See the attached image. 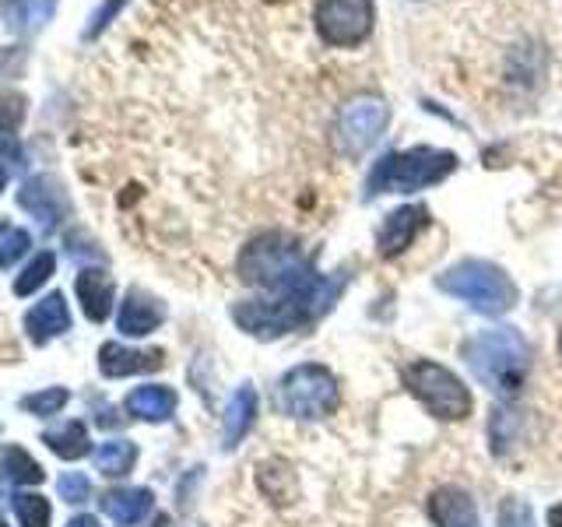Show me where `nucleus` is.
Masks as SVG:
<instances>
[{"label":"nucleus","mask_w":562,"mask_h":527,"mask_svg":"<svg viewBox=\"0 0 562 527\" xmlns=\"http://www.w3.org/2000/svg\"><path fill=\"white\" fill-rule=\"evenodd\" d=\"M239 278L246 285L268 289L271 295L299 299L316 321L338 303L345 278H324L299 250V243L285 233H263L254 243L243 246L239 254Z\"/></svg>","instance_id":"obj_1"},{"label":"nucleus","mask_w":562,"mask_h":527,"mask_svg":"<svg viewBox=\"0 0 562 527\" xmlns=\"http://www.w3.org/2000/svg\"><path fill=\"white\" fill-rule=\"evenodd\" d=\"M461 356L474 373V380L485 383L488 391L499 397L520 394L527 373H531V348H527V341L514 327L479 330L474 338L464 341Z\"/></svg>","instance_id":"obj_2"},{"label":"nucleus","mask_w":562,"mask_h":527,"mask_svg":"<svg viewBox=\"0 0 562 527\" xmlns=\"http://www.w3.org/2000/svg\"><path fill=\"white\" fill-rule=\"evenodd\" d=\"M457 169V155L443 148H429L418 145L408 152H391L383 155L373 166L366 180V198H376V193H415L443 183L447 176Z\"/></svg>","instance_id":"obj_3"},{"label":"nucleus","mask_w":562,"mask_h":527,"mask_svg":"<svg viewBox=\"0 0 562 527\" xmlns=\"http://www.w3.org/2000/svg\"><path fill=\"white\" fill-rule=\"evenodd\" d=\"M436 289L453 295V299H461V303H468L474 313H482V316H503L517 306L514 278H509L499 264L474 260V257L447 268L436 278Z\"/></svg>","instance_id":"obj_4"},{"label":"nucleus","mask_w":562,"mask_h":527,"mask_svg":"<svg viewBox=\"0 0 562 527\" xmlns=\"http://www.w3.org/2000/svg\"><path fill=\"white\" fill-rule=\"evenodd\" d=\"M401 380H404V386H408V394L439 422H461L474 408L464 380L457 377L453 369H447L443 362L415 359L401 369Z\"/></svg>","instance_id":"obj_5"},{"label":"nucleus","mask_w":562,"mask_h":527,"mask_svg":"<svg viewBox=\"0 0 562 527\" xmlns=\"http://www.w3.org/2000/svg\"><path fill=\"white\" fill-rule=\"evenodd\" d=\"M278 404H281V412L299 418V422L330 418L341 408V383L327 366L303 362V366H295L281 377Z\"/></svg>","instance_id":"obj_6"},{"label":"nucleus","mask_w":562,"mask_h":527,"mask_svg":"<svg viewBox=\"0 0 562 527\" xmlns=\"http://www.w3.org/2000/svg\"><path fill=\"white\" fill-rule=\"evenodd\" d=\"M233 321L254 334L260 341H274L281 334L303 330L316 324V316L292 295H268V299H246V303L233 306Z\"/></svg>","instance_id":"obj_7"},{"label":"nucleus","mask_w":562,"mask_h":527,"mask_svg":"<svg viewBox=\"0 0 562 527\" xmlns=\"http://www.w3.org/2000/svg\"><path fill=\"white\" fill-rule=\"evenodd\" d=\"M376 25L373 0H316L313 29L334 49H356L362 46Z\"/></svg>","instance_id":"obj_8"},{"label":"nucleus","mask_w":562,"mask_h":527,"mask_svg":"<svg viewBox=\"0 0 562 527\" xmlns=\"http://www.w3.org/2000/svg\"><path fill=\"white\" fill-rule=\"evenodd\" d=\"M391 123V110L376 96H356L341 105L338 123H334V148L345 158H359L376 145L380 134Z\"/></svg>","instance_id":"obj_9"},{"label":"nucleus","mask_w":562,"mask_h":527,"mask_svg":"<svg viewBox=\"0 0 562 527\" xmlns=\"http://www.w3.org/2000/svg\"><path fill=\"white\" fill-rule=\"evenodd\" d=\"M429 225V208L426 204H404L397 211L383 218L380 233H376V250L383 260H394L397 254H404L408 246L426 233Z\"/></svg>","instance_id":"obj_10"},{"label":"nucleus","mask_w":562,"mask_h":527,"mask_svg":"<svg viewBox=\"0 0 562 527\" xmlns=\"http://www.w3.org/2000/svg\"><path fill=\"white\" fill-rule=\"evenodd\" d=\"M166 366V351L162 348H123L116 341H105L99 348V373L102 377H131V373H155V369Z\"/></svg>","instance_id":"obj_11"},{"label":"nucleus","mask_w":562,"mask_h":527,"mask_svg":"<svg viewBox=\"0 0 562 527\" xmlns=\"http://www.w3.org/2000/svg\"><path fill=\"white\" fill-rule=\"evenodd\" d=\"M426 514L436 527H479V509H474V500L457 485H439L436 492H429Z\"/></svg>","instance_id":"obj_12"},{"label":"nucleus","mask_w":562,"mask_h":527,"mask_svg":"<svg viewBox=\"0 0 562 527\" xmlns=\"http://www.w3.org/2000/svg\"><path fill=\"white\" fill-rule=\"evenodd\" d=\"M162 321H166V306L158 303L155 295L131 289L120 306L116 327H120V334H127V338H145V334H151Z\"/></svg>","instance_id":"obj_13"},{"label":"nucleus","mask_w":562,"mask_h":527,"mask_svg":"<svg viewBox=\"0 0 562 527\" xmlns=\"http://www.w3.org/2000/svg\"><path fill=\"white\" fill-rule=\"evenodd\" d=\"M75 289H78V299H81V310L88 321H95L102 324L105 316L113 313V295H116V285H113V278L99 271V268H85L75 281Z\"/></svg>","instance_id":"obj_14"},{"label":"nucleus","mask_w":562,"mask_h":527,"mask_svg":"<svg viewBox=\"0 0 562 527\" xmlns=\"http://www.w3.org/2000/svg\"><path fill=\"white\" fill-rule=\"evenodd\" d=\"M70 327V313H67V303H64V295L60 292H53L46 295L43 303H35L25 316V330H29V338L32 341H49V338H57V334H64Z\"/></svg>","instance_id":"obj_15"},{"label":"nucleus","mask_w":562,"mask_h":527,"mask_svg":"<svg viewBox=\"0 0 562 527\" xmlns=\"http://www.w3.org/2000/svg\"><path fill=\"white\" fill-rule=\"evenodd\" d=\"M257 412H260L257 391H254V386H239V391L233 394V401H228L225 422H222V439H225L228 450H233L236 444H243V436L254 429Z\"/></svg>","instance_id":"obj_16"},{"label":"nucleus","mask_w":562,"mask_h":527,"mask_svg":"<svg viewBox=\"0 0 562 527\" xmlns=\"http://www.w3.org/2000/svg\"><path fill=\"white\" fill-rule=\"evenodd\" d=\"M22 208H29L43 225H57L64 218V211H67V198L53 180H46V176H35V180H29L25 190H22Z\"/></svg>","instance_id":"obj_17"},{"label":"nucleus","mask_w":562,"mask_h":527,"mask_svg":"<svg viewBox=\"0 0 562 527\" xmlns=\"http://www.w3.org/2000/svg\"><path fill=\"white\" fill-rule=\"evenodd\" d=\"M151 506H155L151 489H113L102 496V509L123 527L140 524L151 514Z\"/></svg>","instance_id":"obj_18"},{"label":"nucleus","mask_w":562,"mask_h":527,"mask_svg":"<svg viewBox=\"0 0 562 527\" xmlns=\"http://www.w3.org/2000/svg\"><path fill=\"white\" fill-rule=\"evenodd\" d=\"M172 412H176V391H172V386L148 383V386H137V391H131V397H127V415H134L140 422H166Z\"/></svg>","instance_id":"obj_19"},{"label":"nucleus","mask_w":562,"mask_h":527,"mask_svg":"<svg viewBox=\"0 0 562 527\" xmlns=\"http://www.w3.org/2000/svg\"><path fill=\"white\" fill-rule=\"evenodd\" d=\"M137 461V447L131 439H110V444H102L95 450V468L102 474H110V479H120V474H127Z\"/></svg>","instance_id":"obj_20"},{"label":"nucleus","mask_w":562,"mask_h":527,"mask_svg":"<svg viewBox=\"0 0 562 527\" xmlns=\"http://www.w3.org/2000/svg\"><path fill=\"white\" fill-rule=\"evenodd\" d=\"M46 447L64 457V461H78V457L88 453V429H85V422H67L64 429L57 433H46Z\"/></svg>","instance_id":"obj_21"},{"label":"nucleus","mask_w":562,"mask_h":527,"mask_svg":"<svg viewBox=\"0 0 562 527\" xmlns=\"http://www.w3.org/2000/svg\"><path fill=\"white\" fill-rule=\"evenodd\" d=\"M0 474H4L8 482H18V485H40L46 479L40 461H32V457L18 447L4 450V457H0Z\"/></svg>","instance_id":"obj_22"},{"label":"nucleus","mask_w":562,"mask_h":527,"mask_svg":"<svg viewBox=\"0 0 562 527\" xmlns=\"http://www.w3.org/2000/svg\"><path fill=\"white\" fill-rule=\"evenodd\" d=\"M57 11V0H8L11 29H40Z\"/></svg>","instance_id":"obj_23"},{"label":"nucleus","mask_w":562,"mask_h":527,"mask_svg":"<svg viewBox=\"0 0 562 527\" xmlns=\"http://www.w3.org/2000/svg\"><path fill=\"white\" fill-rule=\"evenodd\" d=\"M53 268H57V257H53V254H35V260L29 264L22 274H18L14 292L18 295H32L35 289H43L46 281H49V274H53Z\"/></svg>","instance_id":"obj_24"},{"label":"nucleus","mask_w":562,"mask_h":527,"mask_svg":"<svg viewBox=\"0 0 562 527\" xmlns=\"http://www.w3.org/2000/svg\"><path fill=\"white\" fill-rule=\"evenodd\" d=\"M14 514L22 527H49V503L35 492H18L14 496Z\"/></svg>","instance_id":"obj_25"},{"label":"nucleus","mask_w":562,"mask_h":527,"mask_svg":"<svg viewBox=\"0 0 562 527\" xmlns=\"http://www.w3.org/2000/svg\"><path fill=\"white\" fill-rule=\"evenodd\" d=\"M517 412L509 408H496L492 412V422H488V436H492V450H496L499 457L514 447V436H517Z\"/></svg>","instance_id":"obj_26"},{"label":"nucleus","mask_w":562,"mask_h":527,"mask_svg":"<svg viewBox=\"0 0 562 527\" xmlns=\"http://www.w3.org/2000/svg\"><path fill=\"white\" fill-rule=\"evenodd\" d=\"M67 391L64 386H49V391H40V394H29L22 397V408L32 412V415H57L64 404H67Z\"/></svg>","instance_id":"obj_27"},{"label":"nucleus","mask_w":562,"mask_h":527,"mask_svg":"<svg viewBox=\"0 0 562 527\" xmlns=\"http://www.w3.org/2000/svg\"><path fill=\"white\" fill-rule=\"evenodd\" d=\"M25 120V99L14 92H0V134H11Z\"/></svg>","instance_id":"obj_28"},{"label":"nucleus","mask_w":562,"mask_h":527,"mask_svg":"<svg viewBox=\"0 0 562 527\" xmlns=\"http://www.w3.org/2000/svg\"><path fill=\"white\" fill-rule=\"evenodd\" d=\"M499 527H538V520H535V509L527 506L524 500H503V506H499Z\"/></svg>","instance_id":"obj_29"},{"label":"nucleus","mask_w":562,"mask_h":527,"mask_svg":"<svg viewBox=\"0 0 562 527\" xmlns=\"http://www.w3.org/2000/svg\"><path fill=\"white\" fill-rule=\"evenodd\" d=\"M29 246H32V239L25 228H8L4 239H0V268H11L18 257L29 254Z\"/></svg>","instance_id":"obj_30"},{"label":"nucleus","mask_w":562,"mask_h":527,"mask_svg":"<svg viewBox=\"0 0 562 527\" xmlns=\"http://www.w3.org/2000/svg\"><path fill=\"white\" fill-rule=\"evenodd\" d=\"M57 489H60V500H67V503H85L88 492H92L88 479H85V474H78V471L64 474V479L57 482Z\"/></svg>","instance_id":"obj_31"},{"label":"nucleus","mask_w":562,"mask_h":527,"mask_svg":"<svg viewBox=\"0 0 562 527\" xmlns=\"http://www.w3.org/2000/svg\"><path fill=\"white\" fill-rule=\"evenodd\" d=\"M127 4V0H105V4L95 11V18H92V29H88V40H95V35L113 22V18L120 14V8Z\"/></svg>","instance_id":"obj_32"},{"label":"nucleus","mask_w":562,"mask_h":527,"mask_svg":"<svg viewBox=\"0 0 562 527\" xmlns=\"http://www.w3.org/2000/svg\"><path fill=\"white\" fill-rule=\"evenodd\" d=\"M549 527H562V503H555L549 509Z\"/></svg>","instance_id":"obj_33"},{"label":"nucleus","mask_w":562,"mask_h":527,"mask_svg":"<svg viewBox=\"0 0 562 527\" xmlns=\"http://www.w3.org/2000/svg\"><path fill=\"white\" fill-rule=\"evenodd\" d=\"M67 527H99V520L95 517H75Z\"/></svg>","instance_id":"obj_34"},{"label":"nucleus","mask_w":562,"mask_h":527,"mask_svg":"<svg viewBox=\"0 0 562 527\" xmlns=\"http://www.w3.org/2000/svg\"><path fill=\"white\" fill-rule=\"evenodd\" d=\"M4 187H8V169L0 166V190H4Z\"/></svg>","instance_id":"obj_35"},{"label":"nucleus","mask_w":562,"mask_h":527,"mask_svg":"<svg viewBox=\"0 0 562 527\" xmlns=\"http://www.w3.org/2000/svg\"><path fill=\"white\" fill-rule=\"evenodd\" d=\"M155 527H166V517H158V520H155Z\"/></svg>","instance_id":"obj_36"},{"label":"nucleus","mask_w":562,"mask_h":527,"mask_svg":"<svg viewBox=\"0 0 562 527\" xmlns=\"http://www.w3.org/2000/svg\"><path fill=\"white\" fill-rule=\"evenodd\" d=\"M559 356H562V330H559Z\"/></svg>","instance_id":"obj_37"},{"label":"nucleus","mask_w":562,"mask_h":527,"mask_svg":"<svg viewBox=\"0 0 562 527\" xmlns=\"http://www.w3.org/2000/svg\"><path fill=\"white\" fill-rule=\"evenodd\" d=\"M8 233V228H4V222H0V236H4Z\"/></svg>","instance_id":"obj_38"},{"label":"nucleus","mask_w":562,"mask_h":527,"mask_svg":"<svg viewBox=\"0 0 562 527\" xmlns=\"http://www.w3.org/2000/svg\"><path fill=\"white\" fill-rule=\"evenodd\" d=\"M0 527H8V524H4V520H0Z\"/></svg>","instance_id":"obj_39"}]
</instances>
